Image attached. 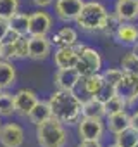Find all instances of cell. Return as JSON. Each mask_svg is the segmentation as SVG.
Wrapping results in <instances>:
<instances>
[{"mask_svg":"<svg viewBox=\"0 0 138 147\" xmlns=\"http://www.w3.org/2000/svg\"><path fill=\"white\" fill-rule=\"evenodd\" d=\"M28 19L29 16L26 14H21V12H16L7 23H9V30H12L14 33H17L19 36H26L28 35Z\"/></svg>","mask_w":138,"mask_h":147,"instance_id":"19","label":"cell"},{"mask_svg":"<svg viewBox=\"0 0 138 147\" xmlns=\"http://www.w3.org/2000/svg\"><path fill=\"white\" fill-rule=\"evenodd\" d=\"M81 80L76 67H60L55 73V85L59 90H74Z\"/></svg>","mask_w":138,"mask_h":147,"instance_id":"8","label":"cell"},{"mask_svg":"<svg viewBox=\"0 0 138 147\" xmlns=\"http://www.w3.org/2000/svg\"><path fill=\"white\" fill-rule=\"evenodd\" d=\"M104 125L100 118H83L80 123V135L83 140H98L102 137Z\"/></svg>","mask_w":138,"mask_h":147,"instance_id":"11","label":"cell"},{"mask_svg":"<svg viewBox=\"0 0 138 147\" xmlns=\"http://www.w3.org/2000/svg\"><path fill=\"white\" fill-rule=\"evenodd\" d=\"M136 2H138V0H136Z\"/></svg>","mask_w":138,"mask_h":147,"instance_id":"42","label":"cell"},{"mask_svg":"<svg viewBox=\"0 0 138 147\" xmlns=\"http://www.w3.org/2000/svg\"><path fill=\"white\" fill-rule=\"evenodd\" d=\"M83 7L81 0H57L55 2V12L62 21H73L78 18L80 11Z\"/></svg>","mask_w":138,"mask_h":147,"instance_id":"10","label":"cell"},{"mask_svg":"<svg viewBox=\"0 0 138 147\" xmlns=\"http://www.w3.org/2000/svg\"><path fill=\"white\" fill-rule=\"evenodd\" d=\"M124 100L117 95H112L109 100L104 102V107H105V114H114V113H119V111H124Z\"/></svg>","mask_w":138,"mask_h":147,"instance_id":"26","label":"cell"},{"mask_svg":"<svg viewBox=\"0 0 138 147\" xmlns=\"http://www.w3.org/2000/svg\"><path fill=\"white\" fill-rule=\"evenodd\" d=\"M33 4L38 5V7H47V5L52 4V0H33Z\"/></svg>","mask_w":138,"mask_h":147,"instance_id":"37","label":"cell"},{"mask_svg":"<svg viewBox=\"0 0 138 147\" xmlns=\"http://www.w3.org/2000/svg\"><path fill=\"white\" fill-rule=\"evenodd\" d=\"M24 140V131L16 123H7L0 126V144L4 147H21Z\"/></svg>","mask_w":138,"mask_h":147,"instance_id":"6","label":"cell"},{"mask_svg":"<svg viewBox=\"0 0 138 147\" xmlns=\"http://www.w3.org/2000/svg\"><path fill=\"white\" fill-rule=\"evenodd\" d=\"M16 54L19 59L28 57V38L26 36H19L16 40Z\"/></svg>","mask_w":138,"mask_h":147,"instance_id":"32","label":"cell"},{"mask_svg":"<svg viewBox=\"0 0 138 147\" xmlns=\"http://www.w3.org/2000/svg\"><path fill=\"white\" fill-rule=\"evenodd\" d=\"M19 9V0H0V18L11 19Z\"/></svg>","mask_w":138,"mask_h":147,"instance_id":"23","label":"cell"},{"mask_svg":"<svg viewBox=\"0 0 138 147\" xmlns=\"http://www.w3.org/2000/svg\"><path fill=\"white\" fill-rule=\"evenodd\" d=\"M116 16L121 21H131L138 16V2L136 0H117Z\"/></svg>","mask_w":138,"mask_h":147,"instance_id":"14","label":"cell"},{"mask_svg":"<svg viewBox=\"0 0 138 147\" xmlns=\"http://www.w3.org/2000/svg\"><path fill=\"white\" fill-rule=\"evenodd\" d=\"M14 113V95L0 92V116H11Z\"/></svg>","mask_w":138,"mask_h":147,"instance_id":"25","label":"cell"},{"mask_svg":"<svg viewBox=\"0 0 138 147\" xmlns=\"http://www.w3.org/2000/svg\"><path fill=\"white\" fill-rule=\"evenodd\" d=\"M138 140V131L133 126H128L124 130H121L119 133H116V144L119 147H133Z\"/></svg>","mask_w":138,"mask_h":147,"instance_id":"22","label":"cell"},{"mask_svg":"<svg viewBox=\"0 0 138 147\" xmlns=\"http://www.w3.org/2000/svg\"><path fill=\"white\" fill-rule=\"evenodd\" d=\"M78 147H102L98 140H83Z\"/></svg>","mask_w":138,"mask_h":147,"instance_id":"35","label":"cell"},{"mask_svg":"<svg viewBox=\"0 0 138 147\" xmlns=\"http://www.w3.org/2000/svg\"><path fill=\"white\" fill-rule=\"evenodd\" d=\"M19 38V35L17 33H14L12 30H7V33L4 35V38L0 40V43H12V42H16Z\"/></svg>","mask_w":138,"mask_h":147,"instance_id":"33","label":"cell"},{"mask_svg":"<svg viewBox=\"0 0 138 147\" xmlns=\"http://www.w3.org/2000/svg\"><path fill=\"white\" fill-rule=\"evenodd\" d=\"M0 57L4 59H16V42L12 43H0Z\"/></svg>","mask_w":138,"mask_h":147,"instance_id":"31","label":"cell"},{"mask_svg":"<svg viewBox=\"0 0 138 147\" xmlns=\"http://www.w3.org/2000/svg\"><path fill=\"white\" fill-rule=\"evenodd\" d=\"M38 102V97L31 90H19L14 95V113H19L21 116H28V113L33 109V106Z\"/></svg>","mask_w":138,"mask_h":147,"instance_id":"12","label":"cell"},{"mask_svg":"<svg viewBox=\"0 0 138 147\" xmlns=\"http://www.w3.org/2000/svg\"><path fill=\"white\" fill-rule=\"evenodd\" d=\"M128 126H129V116H128L124 111L109 114V130H111L112 133H119L121 130H124V128H128Z\"/></svg>","mask_w":138,"mask_h":147,"instance_id":"21","label":"cell"},{"mask_svg":"<svg viewBox=\"0 0 138 147\" xmlns=\"http://www.w3.org/2000/svg\"><path fill=\"white\" fill-rule=\"evenodd\" d=\"M7 30H9V23H7V19L0 18V40L4 38V35L7 33Z\"/></svg>","mask_w":138,"mask_h":147,"instance_id":"34","label":"cell"},{"mask_svg":"<svg viewBox=\"0 0 138 147\" xmlns=\"http://www.w3.org/2000/svg\"><path fill=\"white\" fill-rule=\"evenodd\" d=\"M133 54H135V55H136V59H138V45L135 47V52H133Z\"/></svg>","mask_w":138,"mask_h":147,"instance_id":"38","label":"cell"},{"mask_svg":"<svg viewBox=\"0 0 138 147\" xmlns=\"http://www.w3.org/2000/svg\"><path fill=\"white\" fill-rule=\"evenodd\" d=\"M50 54V42L45 36H31L28 38V57L35 61H42Z\"/></svg>","mask_w":138,"mask_h":147,"instance_id":"13","label":"cell"},{"mask_svg":"<svg viewBox=\"0 0 138 147\" xmlns=\"http://www.w3.org/2000/svg\"><path fill=\"white\" fill-rule=\"evenodd\" d=\"M116 95L121 97L124 102H133L138 99V75L124 73L123 78L116 83Z\"/></svg>","mask_w":138,"mask_h":147,"instance_id":"5","label":"cell"},{"mask_svg":"<svg viewBox=\"0 0 138 147\" xmlns=\"http://www.w3.org/2000/svg\"><path fill=\"white\" fill-rule=\"evenodd\" d=\"M102 66V61H100V55L97 50L93 49H88V47H83L80 50V55H78V62H76V71L80 73L81 78H86L90 75H95L98 73Z\"/></svg>","mask_w":138,"mask_h":147,"instance_id":"4","label":"cell"},{"mask_svg":"<svg viewBox=\"0 0 138 147\" xmlns=\"http://www.w3.org/2000/svg\"><path fill=\"white\" fill-rule=\"evenodd\" d=\"M83 47H59V50L54 54V62L55 66L60 69V67H74L76 62H78V55H80V50Z\"/></svg>","mask_w":138,"mask_h":147,"instance_id":"9","label":"cell"},{"mask_svg":"<svg viewBox=\"0 0 138 147\" xmlns=\"http://www.w3.org/2000/svg\"><path fill=\"white\" fill-rule=\"evenodd\" d=\"M109 147H119V145H117V144H114V145H109Z\"/></svg>","mask_w":138,"mask_h":147,"instance_id":"39","label":"cell"},{"mask_svg":"<svg viewBox=\"0 0 138 147\" xmlns=\"http://www.w3.org/2000/svg\"><path fill=\"white\" fill-rule=\"evenodd\" d=\"M81 114H83V118H102L105 114L104 102H100L97 97L88 99L86 102L81 104Z\"/></svg>","mask_w":138,"mask_h":147,"instance_id":"15","label":"cell"},{"mask_svg":"<svg viewBox=\"0 0 138 147\" xmlns=\"http://www.w3.org/2000/svg\"><path fill=\"white\" fill-rule=\"evenodd\" d=\"M121 67L124 73H133V75H138V59L136 55L131 52V54H126L121 61Z\"/></svg>","mask_w":138,"mask_h":147,"instance_id":"27","label":"cell"},{"mask_svg":"<svg viewBox=\"0 0 138 147\" xmlns=\"http://www.w3.org/2000/svg\"><path fill=\"white\" fill-rule=\"evenodd\" d=\"M28 118H29V121L35 123V125H40V123L47 121L48 118H52V113H50V106H48V102H42V100H38V102L33 106V109L28 113Z\"/></svg>","mask_w":138,"mask_h":147,"instance_id":"16","label":"cell"},{"mask_svg":"<svg viewBox=\"0 0 138 147\" xmlns=\"http://www.w3.org/2000/svg\"><path fill=\"white\" fill-rule=\"evenodd\" d=\"M133 147H138V140H136V144H135V145H133Z\"/></svg>","mask_w":138,"mask_h":147,"instance_id":"40","label":"cell"},{"mask_svg":"<svg viewBox=\"0 0 138 147\" xmlns=\"http://www.w3.org/2000/svg\"><path fill=\"white\" fill-rule=\"evenodd\" d=\"M52 26V19L47 12H35L28 19V35L31 36H45Z\"/></svg>","mask_w":138,"mask_h":147,"instance_id":"7","label":"cell"},{"mask_svg":"<svg viewBox=\"0 0 138 147\" xmlns=\"http://www.w3.org/2000/svg\"><path fill=\"white\" fill-rule=\"evenodd\" d=\"M16 80V69L12 64L0 61V90L2 88H9Z\"/></svg>","mask_w":138,"mask_h":147,"instance_id":"20","label":"cell"},{"mask_svg":"<svg viewBox=\"0 0 138 147\" xmlns=\"http://www.w3.org/2000/svg\"><path fill=\"white\" fill-rule=\"evenodd\" d=\"M102 83H104L102 75H98V73H95V75H90V76H86V78H85V92H86V94H90V95L93 97V95L100 90Z\"/></svg>","mask_w":138,"mask_h":147,"instance_id":"24","label":"cell"},{"mask_svg":"<svg viewBox=\"0 0 138 147\" xmlns=\"http://www.w3.org/2000/svg\"><path fill=\"white\" fill-rule=\"evenodd\" d=\"M129 126H133V128L138 131V113H136V114H133V116L129 118Z\"/></svg>","mask_w":138,"mask_h":147,"instance_id":"36","label":"cell"},{"mask_svg":"<svg viewBox=\"0 0 138 147\" xmlns=\"http://www.w3.org/2000/svg\"><path fill=\"white\" fill-rule=\"evenodd\" d=\"M121 43H126V45H131V43H136L138 40V30L133 26V24H119L116 35H114Z\"/></svg>","mask_w":138,"mask_h":147,"instance_id":"17","label":"cell"},{"mask_svg":"<svg viewBox=\"0 0 138 147\" xmlns=\"http://www.w3.org/2000/svg\"><path fill=\"white\" fill-rule=\"evenodd\" d=\"M52 118L60 123H74L81 114V100L73 90H57L48 99Z\"/></svg>","mask_w":138,"mask_h":147,"instance_id":"1","label":"cell"},{"mask_svg":"<svg viewBox=\"0 0 138 147\" xmlns=\"http://www.w3.org/2000/svg\"><path fill=\"white\" fill-rule=\"evenodd\" d=\"M119 24H121V19H119L116 14H107V19H105V24H104L102 31H104L105 35H111V36H112V35H116Z\"/></svg>","mask_w":138,"mask_h":147,"instance_id":"28","label":"cell"},{"mask_svg":"<svg viewBox=\"0 0 138 147\" xmlns=\"http://www.w3.org/2000/svg\"><path fill=\"white\" fill-rule=\"evenodd\" d=\"M107 19V11L104 9V5L97 4V2H90V4H83L78 18L74 19L83 30H90V31H98L104 28Z\"/></svg>","mask_w":138,"mask_h":147,"instance_id":"3","label":"cell"},{"mask_svg":"<svg viewBox=\"0 0 138 147\" xmlns=\"http://www.w3.org/2000/svg\"><path fill=\"white\" fill-rule=\"evenodd\" d=\"M112 95H116V88H114V85H111V83H107V82L104 80V83H102L100 90H98L93 97H97L100 102H105V100H109Z\"/></svg>","mask_w":138,"mask_h":147,"instance_id":"29","label":"cell"},{"mask_svg":"<svg viewBox=\"0 0 138 147\" xmlns=\"http://www.w3.org/2000/svg\"><path fill=\"white\" fill-rule=\"evenodd\" d=\"M36 140L40 147H64L67 142L66 130L60 121L48 118L47 121L36 125Z\"/></svg>","mask_w":138,"mask_h":147,"instance_id":"2","label":"cell"},{"mask_svg":"<svg viewBox=\"0 0 138 147\" xmlns=\"http://www.w3.org/2000/svg\"><path fill=\"white\" fill-rule=\"evenodd\" d=\"M0 126H2V123H0Z\"/></svg>","mask_w":138,"mask_h":147,"instance_id":"41","label":"cell"},{"mask_svg":"<svg viewBox=\"0 0 138 147\" xmlns=\"http://www.w3.org/2000/svg\"><path fill=\"white\" fill-rule=\"evenodd\" d=\"M123 75H124V71H123V69H107L104 75H102V78H104L107 83H111V85L116 87V83L123 78Z\"/></svg>","mask_w":138,"mask_h":147,"instance_id":"30","label":"cell"},{"mask_svg":"<svg viewBox=\"0 0 138 147\" xmlns=\"http://www.w3.org/2000/svg\"><path fill=\"white\" fill-rule=\"evenodd\" d=\"M76 31L73 28H62L55 33L54 36V43L57 47H71V45H76Z\"/></svg>","mask_w":138,"mask_h":147,"instance_id":"18","label":"cell"}]
</instances>
